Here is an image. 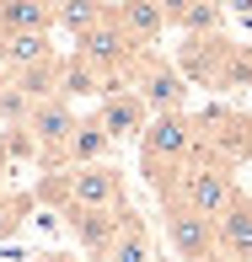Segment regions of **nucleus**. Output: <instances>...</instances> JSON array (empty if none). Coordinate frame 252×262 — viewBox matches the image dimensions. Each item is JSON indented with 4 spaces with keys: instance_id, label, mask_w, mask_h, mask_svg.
I'll return each mask as SVG.
<instances>
[{
    "instance_id": "4468645a",
    "label": "nucleus",
    "mask_w": 252,
    "mask_h": 262,
    "mask_svg": "<svg viewBox=\"0 0 252 262\" xmlns=\"http://www.w3.org/2000/svg\"><path fill=\"white\" fill-rule=\"evenodd\" d=\"M97 91H102V97L113 91V86H107V70H102V64H91L86 54L59 59V97L75 102V97H97Z\"/></svg>"
},
{
    "instance_id": "7ed1b4c3",
    "label": "nucleus",
    "mask_w": 252,
    "mask_h": 262,
    "mask_svg": "<svg viewBox=\"0 0 252 262\" xmlns=\"http://www.w3.org/2000/svg\"><path fill=\"white\" fill-rule=\"evenodd\" d=\"M75 123H81V118H75V107H70V97H43V102L27 113V123H22V128H27L32 150H38V161L49 166V171H54V166H70L65 150H70Z\"/></svg>"
},
{
    "instance_id": "5701e85b",
    "label": "nucleus",
    "mask_w": 252,
    "mask_h": 262,
    "mask_svg": "<svg viewBox=\"0 0 252 262\" xmlns=\"http://www.w3.org/2000/svg\"><path fill=\"white\" fill-rule=\"evenodd\" d=\"M204 262H236V257H225V252H215V257H204Z\"/></svg>"
},
{
    "instance_id": "9b49d317",
    "label": "nucleus",
    "mask_w": 252,
    "mask_h": 262,
    "mask_svg": "<svg viewBox=\"0 0 252 262\" xmlns=\"http://www.w3.org/2000/svg\"><path fill=\"white\" fill-rule=\"evenodd\" d=\"M59 27L54 0H0V38L6 32H49Z\"/></svg>"
},
{
    "instance_id": "20e7f679",
    "label": "nucleus",
    "mask_w": 252,
    "mask_h": 262,
    "mask_svg": "<svg viewBox=\"0 0 252 262\" xmlns=\"http://www.w3.org/2000/svg\"><path fill=\"white\" fill-rule=\"evenodd\" d=\"M161 220H166V246L183 262H204V257L220 252V225L209 214L188 209L183 198H161Z\"/></svg>"
},
{
    "instance_id": "4be33fe9",
    "label": "nucleus",
    "mask_w": 252,
    "mask_h": 262,
    "mask_svg": "<svg viewBox=\"0 0 252 262\" xmlns=\"http://www.w3.org/2000/svg\"><path fill=\"white\" fill-rule=\"evenodd\" d=\"M27 262H70V257H59V252H49V257H27Z\"/></svg>"
},
{
    "instance_id": "aec40b11",
    "label": "nucleus",
    "mask_w": 252,
    "mask_h": 262,
    "mask_svg": "<svg viewBox=\"0 0 252 262\" xmlns=\"http://www.w3.org/2000/svg\"><path fill=\"white\" fill-rule=\"evenodd\" d=\"M22 214H27V198H0V241L22 230Z\"/></svg>"
},
{
    "instance_id": "6ab92c4d",
    "label": "nucleus",
    "mask_w": 252,
    "mask_h": 262,
    "mask_svg": "<svg viewBox=\"0 0 252 262\" xmlns=\"http://www.w3.org/2000/svg\"><path fill=\"white\" fill-rule=\"evenodd\" d=\"M177 27H183L188 38H209V32H220L225 27V0H193Z\"/></svg>"
},
{
    "instance_id": "0eeeda50",
    "label": "nucleus",
    "mask_w": 252,
    "mask_h": 262,
    "mask_svg": "<svg viewBox=\"0 0 252 262\" xmlns=\"http://www.w3.org/2000/svg\"><path fill=\"white\" fill-rule=\"evenodd\" d=\"M97 118H102V128H107V134H113V145H118V139H140V134H145V128H150V107H145V97H140V91L134 86H113V91H107V97H102V107H97Z\"/></svg>"
},
{
    "instance_id": "f3484780",
    "label": "nucleus",
    "mask_w": 252,
    "mask_h": 262,
    "mask_svg": "<svg viewBox=\"0 0 252 262\" xmlns=\"http://www.w3.org/2000/svg\"><path fill=\"white\" fill-rule=\"evenodd\" d=\"M107 262H156V252H150V230H145V220H140L134 209H124V230H118V241H113V252H107Z\"/></svg>"
},
{
    "instance_id": "2eb2a0df",
    "label": "nucleus",
    "mask_w": 252,
    "mask_h": 262,
    "mask_svg": "<svg viewBox=\"0 0 252 262\" xmlns=\"http://www.w3.org/2000/svg\"><path fill=\"white\" fill-rule=\"evenodd\" d=\"M49 59H54L49 32H6V38H0V64H6L11 75L38 70V64H49Z\"/></svg>"
},
{
    "instance_id": "1a4fd4ad",
    "label": "nucleus",
    "mask_w": 252,
    "mask_h": 262,
    "mask_svg": "<svg viewBox=\"0 0 252 262\" xmlns=\"http://www.w3.org/2000/svg\"><path fill=\"white\" fill-rule=\"evenodd\" d=\"M134 91L145 97L150 113H183V102H188V80H183V70L166 64V59H145V70H140Z\"/></svg>"
},
{
    "instance_id": "dca6fc26",
    "label": "nucleus",
    "mask_w": 252,
    "mask_h": 262,
    "mask_svg": "<svg viewBox=\"0 0 252 262\" xmlns=\"http://www.w3.org/2000/svg\"><path fill=\"white\" fill-rule=\"evenodd\" d=\"M107 150H113V134H107L102 118L91 113V118H81V123H75L65 161H70V166H97V161H107Z\"/></svg>"
},
{
    "instance_id": "f257e3e1",
    "label": "nucleus",
    "mask_w": 252,
    "mask_h": 262,
    "mask_svg": "<svg viewBox=\"0 0 252 262\" xmlns=\"http://www.w3.org/2000/svg\"><path fill=\"white\" fill-rule=\"evenodd\" d=\"M199 150H204L199 118H188V113H156L150 118V128L140 134V166H145L156 198L172 193L177 171H183L188 161H199Z\"/></svg>"
},
{
    "instance_id": "9d476101",
    "label": "nucleus",
    "mask_w": 252,
    "mask_h": 262,
    "mask_svg": "<svg viewBox=\"0 0 252 262\" xmlns=\"http://www.w3.org/2000/svg\"><path fill=\"white\" fill-rule=\"evenodd\" d=\"M75 54H86L91 64H102L107 75H113L118 64H129V54H134V38H129V32L118 27L113 16H107V21H97L91 32H81V38H75Z\"/></svg>"
},
{
    "instance_id": "6e6552de",
    "label": "nucleus",
    "mask_w": 252,
    "mask_h": 262,
    "mask_svg": "<svg viewBox=\"0 0 252 262\" xmlns=\"http://www.w3.org/2000/svg\"><path fill=\"white\" fill-rule=\"evenodd\" d=\"M70 204L124 209V171H113L107 161H97V166H70Z\"/></svg>"
},
{
    "instance_id": "a211bd4d",
    "label": "nucleus",
    "mask_w": 252,
    "mask_h": 262,
    "mask_svg": "<svg viewBox=\"0 0 252 262\" xmlns=\"http://www.w3.org/2000/svg\"><path fill=\"white\" fill-rule=\"evenodd\" d=\"M54 6H59V27H65L70 38H81V32H91L97 21L113 16L107 0H54Z\"/></svg>"
},
{
    "instance_id": "f03ea898",
    "label": "nucleus",
    "mask_w": 252,
    "mask_h": 262,
    "mask_svg": "<svg viewBox=\"0 0 252 262\" xmlns=\"http://www.w3.org/2000/svg\"><path fill=\"white\" fill-rule=\"evenodd\" d=\"M166 198H183L188 209H199V214H209V220H220V214L242 198V187H236L231 166L199 156V161H188L183 171H177V182H172V193H166Z\"/></svg>"
},
{
    "instance_id": "ddd939ff",
    "label": "nucleus",
    "mask_w": 252,
    "mask_h": 262,
    "mask_svg": "<svg viewBox=\"0 0 252 262\" xmlns=\"http://www.w3.org/2000/svg\"><path fill=\"white\" fill-rule=\"evenodd\" d=\"M215 225H220V252L236 262H252V193H242Z\"/></svg>"
},
{
    "instance_id": "412c9836",
    "label": "nucleus",
    "mask_w": 252,
    "mask_h": 262,
    "mask_svg": "<svg viewBox=\"0 0 252 262\" xmlns=\"http://www.w3.org/2000/svg\"><path fill=\"white\" fill-rule=\"evenodd\" d=\"M156 6H161V11H166V21H172V27H177V21H183V11L193 6V0H156Z\"/></svg>"
},
{
    "instance_id": "423d86ee",
    "label": "nucleus",
    "mask_w": 252,
    "mask_h": 262,
    "mask_svg": "<svg viewBox=\"0 0 252 262\" xmlns=\"http://www.w3.org/2000/svg\"><path fill=\"white\" fill-rule=\"evenodd\" d=\"M129 209V204H124ZM124 209H91V204H65V225H70V235H75V246L86 257H102L113 252V241H118V230H124Z\"/></svg>"
},
{
    "instance_id": "f8f14e48",
    "label": "nucleus",
    "mask_w": 252,
    "mask_h": 262,
    "mask_svg": "<svg viewBox=\"0 0 252 262\" xmlns=\"http://www.w3.org/2000/svg\"><path fill=\"white\" fill-rule=\"evenodd\" d=\"M113 21L134 43H156L166 32V11L156 6V0H113Z\"/></svg>"
},
{
    "instance_id": "39448f33",
    "label": "nucleus",
    "mask_w": 252,
    "mask_h": 262,
    "mask_svg": "<svg viewBox=\"0 0 252 262\" xmlns=\"http://www.w3.org/2000/svg\"><path fill=\"white\" fill-rule=\"evenodd\" d=\"M199 134H204L199 156H209L220 166H242L252 156V118H242V113H204Z\"/></svg>"
}]
</instances>
